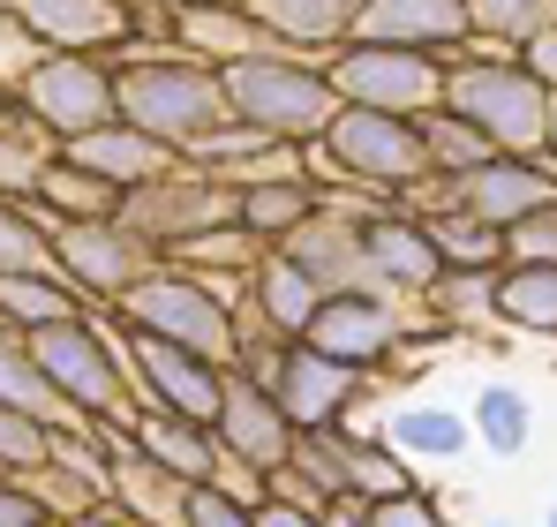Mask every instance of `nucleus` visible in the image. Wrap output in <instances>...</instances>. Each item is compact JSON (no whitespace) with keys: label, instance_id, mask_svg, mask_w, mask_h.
<instances>
[{"label":"nucleus","instance_id":"16","mask_svg":"<svg viewBox=\"0 0 557 527\" xmlns=\"http://www.w3.org/2000/svg\"><path fill=\"white\" fill-rule=\"evenodd\" d=\"M362 46H407V53H430V61H453L474 23H467V0H370L362 23H355Z\"/></svg>","mask_w":557,"mask_h":527},{"label":"nucleus","instance_id":"34","mask_svg":"<svg viewBox=\"0 0 557 527\" xmlns=\"http://www.w3.org/2000/svg\"><path fill=\"white\" fill-rule=\"evenodd\" d=\"M166 264H182V271L203 279V286H219L226 302H242V294H249V271L264 264V242H257L249 226H219V234H203V242L174 249Z\"/></svg>","mask_w":557,"mask_h":527},{"label":"nucleus","instance_id":"40","mask_svg":"<svg viewBox=\"0 0 557 527\" xmlns=\"http://www.w3.org/2000/svg\"><path fill=\"white\" fill-rule=\"evenodd\" d=\"M0 271H53V226L38 204L0 196Z\"/></svg>","mask_w":557,"mask_h":527},{"label":"nucleus","instance_id":"31","mask_svg":"<svg viewBox=\"0 0 557 527\" xmlns=\"http://www.w3.org/2000/svg\"><path fill=\"white\" fill-rule=\"evenodd\" d=\"M467 422H474V452H490V459H520V452L535 444V400H528L512 377H490V384H474Z\"/></svg>","mask_w":557,"mask_h":527},{"label":"nucleus","instance_id":"4","mask_svg":"<svg viewBox=\"0 0 557 527\" xmlns=\"http://www.w3.org/2000/svg\"><path fill=\"white\" fill-rule=\"evenodd\" d=\"M301 167L324 188H362V196H384V204H407L430 181V151H422L414 121L370 113V106H339V121L301 151Z\"/></svg>","mask_w":557,"mask_h":527},{"label":"nucleus","instance_id":"45","mask_svg":"<svg viewBox=\"0 0 557 527\" xmlns=\"http://www.w3.org/2000/svg\"><path fill=\"white\" fill-rule=\"evenodd\" d=\"M38 61H46V46H38V38L23 30V15L0 0V90H15L30 69H38Z\"/></svg>","mask_w":557,"mask_h":527},{"label":"nucleus","instance_id":"52","mask_svg":"<svg viewBox=\"0 0 557 527\" xmlns=\"http://www.w3.org/2000/svg\"><path fill=\"white\" fill-rule=\"evenodd\" d=\"M174 8H249V0H174Z\"/></svg>","mask_w":557,"mask_h":527},{"label":"nucleus","instance_id":"30","mask_svg":"<svg viewBox=\"0 0 557 527\" xmlns=\"http://www.w3.org/2000/svg\"><path fill=\"white\" fill-rule=\"evenodd\" d=\"M249 302L264 309V324H272L278 340H301L309 317H317V302H324V286L286 257V249H264V264L249 271Z\"/></svg>","mask_w":557,"mask_h":527},{"label":"nucleus","instance_id":"23","mask_svg":"<svg viewBox=\"0 0 557 527\" xmlns=\"http://www.w3.org/2000/svg\"><path fill=\"white\" fill-rule=\"evenodd\" d=\"M69 159H76V167H98L121 196L144 188V181H159L166 167H182V151H166L159 136H144V128H128V121H106V128H91V136H76Z\"/></svg>","mask_w":557,"mask_h":527},{"label":"nucleus","instance_id":"1","mask_svg":"<svg viewBox=\"0 0 557 527\" xmlns=\"http://www.w3.org/2000/svg\"><path fill=\"white\" fill-rule=\"evenodd\" d=\"M113 84H121V121L159 136L166 151H203L219 128H234V98L211 61H196L188 46H121L113 53Z\"/></svg>","mask_w":557,"mask_h":527},{"label":"nucleus","instance_id":"51","mask_svg":"<svg viewBox=\"0 0 557 527\" xmlns=\"http://www.w3.org/2000/svg\"><path fill=\"white\" fill-rule=\"evenodd\" d=\"M324 520H332V527H370V505H362V498H339Z\"/></svg>","mask_w":557,"mask_h":527},{"label":"nucleus","instance_id":"20","mask_svg":"<svg viewBox=\"0 0 557 527\" xmlns=\"http://www.w3.org/2000/svg\"><path fill=\"white\" fill-rule=\"evenodd\" d=\"M182 475H166L128 430H106V498L121 513H136L144 527H182Z\"/></svg>","mask_w":557,"mask_h":527},{"label":"nucleus","instance_id":"38","mask_svg":"<svg viewBox=\"0 0 557 527\" xmlns=\"http://www.w3.org/2000/svg\"><path fill=\"white\" fill-rule=\"evenodd\" d=\"M430 242H437V257L460 264V271H505V226L474 219L467 204H445V211H430Z\"/></svg>","mask_w":557,"mask_h":527},{"label":"nucleus","instance_id":"27","mask_svg":"<svg viewBox=\"0 0 557 527\" xmlns=\"http://www.w3.org/2000/svg\"><path fill=\"white\" fill-rule=\"evenodd\" d=\"M324 211V181L317 174H278V181H257V188H242V211H234V226H249L264 249L278 242H294L309 219Z\"/></svg>","mask_w":557,"mask_h":527},{"label":"nucleus","instance_id":"22","mask_svg":"<svg viewBox=\"0 0 557 527\" xmlns=\"http://www.w3.org/2000/svg\"><path fill=\"white\" fill-rule=\"evenodd\" d=\"M376 430L407 452V467H453V459L474 452V422H467V407H437V400H399V407H384Z\"/></svg>","mask_w":557,"mask_h":527},{"label":"nucleus","instance_id":"41","mask_svg":"<svg viewBox=\"0 0 557 527\" xmlns=\"http://www.w3.org/2000/svg\"><path fill=\"white\" fill-rule=\"evenodd\" d=\"M467 23H474V38L520 53L535 30H550V23H557V0H467Z\"/></svg>","mask_w":557,"mask_h":527},{"label":"nucleus","instance_id":"35","mask_svg":"<svg viewBox=\"0 0 557 527\" xmlns=\"http://www.w3.org/2000/svg\"><path fill=\"white\" fill-rule=\"evenodd\" d=\"M497 324L528 332V340H557V264H505L497 271Z\"/></svg>","mask_w":557,"mask_h":527},{"label":"nucleus","instance_id":"15","mask_svg":"<svg viewBox=\"0 0 557 527\" xmlns=\"http://www.w3.org/2000/svg\"><path fill=\"white\" fill-rule=\"evenodd\" d=\"M362 257H370V286L376 294H399V302H422L437 286V242H430V219L407 211V204H384L362 219Z\"/></svg>","mask_w":557,"mask_h":527},{"label":"nucleus","instance_id":"13","mask_svg":"<svg viewBox=\"0 0 557 527\" xmlns=\"http://www.w3.org/2000/svg\"><path fill=\"white\" fill-rule=\"evenodd\" d=\"M376 384L384 377L355 369V361H332V354L301 347V340L278 354V369H272V392H278V407H286L294 430H347V422H362V400H370Z\"/></svg>","mask_w":557,"mask_h":527},{"label":"nucleus","instance_id":"10","mask_svg":"<svg viewBox=\"0 0 557 527\" xmlns=\"http://www.w3.org/2000/svg\"><path fill=\"white\" fill-rule=\"evenodd\" d=\"M23 113H38L53 136H61V151L76 144V136H91L106 121H121V84H113V53H46L23 84L8 90Z\"/></svg>","mask_w":557,"mask_h":527},{"label":"nucleus","instance_id":"49","mask_svg":"<svg viewBox=\"0 0 557 527\" xmlns=\"http://www.w3.org/2000/svg\"><path fill=\"white\" fill-rule=\"evenodd\" d=\"M257 527H332V520H324V513H301V505H278V498H264Z\"/></svg>","mask_w":557,"mask_h":527},{"label":"nucleus","instance_id":"46","mask_svg":"<svg viewBox=\"0 0 557 527\" xmlns=\"http://www.w3.org/2000/svg\"><path fill=\"white\" fill-rule=\"evenodd\" d=\"M505 264H557V204L505 234Z\"/></svg>","mask_w":557,"mask_h":527},{"label":"nucleus","instance_id":"25","mask_svg":"<svg viewBox=\"0 0 557 527\" xmlns=\"http://www.w3.org/2000/svg\"><path fill=\"white\" fill-rule=\"evenodd\" d=\"M249 8L272 23L294 53L332 61V53L355 38V23H362V8H370V0H249Z\"/></svg>","mask_w":557,"mask_h":527},{"label":"nucleus","instance_id":"11","mask_svg":"<svg viewBox=\"0 0 557 527\" xmlns=\"http://www.w3.org/2000/svg\"><path fill=\"white\" fill-rule=\"evenodd\" d=\"M324 69H332L339 106H370V113H399V121H422L430 106H445V61L407 53V46H362V38H347Z\"/></svg>","mask_w":557,"mask_h":527},{"label":"nucleus","instance_id":"19","mask_svg":"<svg viewBox=\"0 0 557 527\" xmlns=\"http://www.w3.org/2000/svg\"><path fill=\"white\" fill-rule=\"evenodd\" d=\"M460 204L474 219H490V226H528L535 211H550L557 204V167L550 159H490V167H474L460 181Z\"/></svg>","mask_w":557,"mask_h":527},{"label":"nucleus","instance_id":"3","mask_svg":"<svg viewBox=\"0 0 557 527\" xmlns=\"http://www.w3.org/2000/svg\"><path fill=\"white\" fill-rule=\"evenodd\" d=\"M445 106L467 113L505 159H543L550 151V90L528 76V61L512 46L467 38L445 61Z\"/></svg>","mask_w":557,"mask_h":527},{"label":"nucleus","instance_id":"56","mask_svg":"<svg viewBox=\"0 0 557 527\" xmlns=\"http://www.w3.org/2000/svg\"><path fill=\"white\" fill-rule=\"evenodd\" d=\"M0 98H8V90H0Z\"/></svg>","mask_w":557,"mask_h":527},{"label":"nucleus","instance_id":"18","mask_svg":"<svg viewBox=\"0 0 557 527\" xmlns=\"http://www.w3.org/2000/svg\"><path fill=\"white\" fill-rule=\"evenodd\" d=\"M23 30L46 53H121L128 46V0H8Z\"/></svg>","mask_w":557,"mask_h":527},{"label":"nucleus","instance_id":"32","mask_svg":"<svg viewBox=\"0 0 557 527\" xmlns=\"http://www.w3.org/2000/svg\"><path fill=\"white\" fill-rule=\"evenodd\" d=\"M422 309H430V324H437L445 340H460V332H505V324H497V271H460V264H445L437 286L422 294Z\"/></svg>","mask_w":557,"mask_h":527},{"label":"nucleus","instance_id":"55","mask_svg":"<svg viewBox=\"0 0 557 527\" xmlns=\"http://www.w3.org/2000/svg\"><path fill=\"white\" fill-rule=\"evenodd\" d=\"M543 527H557V505H550V520H543Z\"/></svg>","mask_w":557,"mask_h":527},{"label":"nucleus","instance_id":"8","mask_svg":"<svg viewBox=\"0 0 557 527\" xmlns=\"http://www.w3.org/2000/svg\"><path fill=\"white\" fill-rule=\"evenodd\" d=\"M113 317H121L128 332H159V340H174V347L234 361V302H226L219 286H203L196 271H182V264H159Z\"/></svg>","mask_w":557,"mask_h":527},{"label":"nucleus","instance_id":"43","mask_svg":"<svg viewBox=\"0 0 557 527\" xmlns=\"http://www.w3.org/2000/svg\"><path fill=\"white\" fill-rule=\"evenodd\" d=\"M257 498H242L234 482H188L182 490V527H257Z\"/></svg>","mask_w":557,"mask_h":527},{"label":"nucleus","instance_id":"7","mask_svg":"<svg viewBox=\"0 0 557 527\" xmlns=\"http://www.w3.org/2000/svg\"><path fill=\"white\" fill-rule=\"evenodd\" d=\"M46 226H53V219H46ZM159 264L166 257H159L128 219H61V226H53V271H61L91 309H106V317H113Z\"/></svg>","mask_w":557,"mask_h":527},{"label":"nucleus","instance_id":"9","mask_svg":"<svg viewBox=\"0 0 557 527\" xmlns=\"http://www.w3.org/2000/svg\"><path fill=\"white\" fill-rule=\"evenodd\" d=\"M234 211H242V188L211 181L203 167H188V159H182V167H166L159 181H144V188L121 196V219H128L159 257H174V249H188V242L234 226Z\"/></svg>","mask_w":557,"mask_h":527},{"label":"nucleus","instance_id":"44","mask_svg":"<svg viewBox=\"0 0 557 527\" xmlns=\"http://www.w3.org/2000/svg\"><path fill=\"white\" fill-rule=\"evenodd\" d=\"M370 527H460L453 513H445V498L437 490H399V498H376L370 505Z\"/></svg>","mask_w":557,"mask_h":527},{"label":"nucleus","instance_id":"47","mask_svg":"<svg viewBox=\"0 0 557 527\" xmlns=\"http://www.w3.org/2000/svg\"><path fill=\"white\" fill-rule=\"evenodd\" d=\"M0 527H61V520L46 513V498L23 475H0Z\"/></svg>","mask_w":557,"mask_h":527},{"label":"nucleus","instance_id":"17","mask_svg":"<svg viewBox=\"0 0 557 527\" xmlns=\"http://www.w3.org/2000/svg\"><path fill=\"white\" fill-rule=\"evenodd\" d=\"M174 46H188L211 69H242V61H286L294 46L278 38L257 8H182L174 15ZM309 61V53H301Z\"/></svg>","mask_w":557,"mask_h":527},{"label":"nucleus","instance_id":"6","mask_svg":"<svg viewBox=\"0 0 557 527\" xmlns=\"http://www.w3.org/2000/svg\"><path fill=\"white\" fill-rule=\"evenodd\" d=\"M226 76V98H234V121L272 136V144H294L309 151L332 121H339V90H332V69L324 61H242V69H219Z\"/></svg>","mask_w":557,"mask_h":527},{"label":"nucleus","instance_id":"37","mask_svg":"<svg viewBox=\"0 0 557 527\" xmlns=\"http://www.w3.org/2000/svg\"><path fill=\"white\" fill-rule=\"evenodd\" d=\"M414 128H422V151H430V174H445V181H467L474 167H490V159H505V151H497V144H490V136H482V128L467 121V113H453V106H430V113H422Z\"/></svg>","mask_w":557,"mask_h":527},{"label":"nucleus","instance_id":"24","mask_svg":"<svg viewBox=\"0 0 557 527\" xmlns=\"http://www.w3.org/2000/svg\"><path fill=\"white\" fill-rule=\"evenodd\" d=\"M188 167H203L211 181H226V188H257V181H278V174H309L294 144H272V136L242 128V121L219 128L203 151H188Z\"/></svg>","mask_w":557,"mask_h":527},{"label":"nucleus","instance_id":"53","mask_svg":"<svg viewBox=\"0 0 557 527\" xmlns=\"http://www.w3.org/2000/svg\"><path fill=\"white\" fill-rule=\"evenodd\" d=\"M543 159L557 167V98H550V151H543Z\"/></svg>","mask_w":557,"mask_h":527},{"label":"nucleus","instance_id":"54","mask_svg":"<svg viewBox=\"0 0 557 527\" xmlns=\"http://www.w3.org/2000/svg\"><path fill=\"white\" fill-rule=\"evenodd\" d=\"M482 527H520V520H505V513H497V520H482Z\"/></svg>","mask_w":557,"mask_h":527},{"label":"nucleus","instance_id":"39","mask_svg":"<svg viewBox=\"0 0 557 527\" xmlns=\"http://www.w3.org/2000/svg\"><path fill=\"white\" fill-rule=\"evenodd\" d=\"M0 407H30V415H46V422H76V415L61 407V392L46 384V369H38L30 340L8 332V324H0Z\"/></svg>","mask_w":557,"mask_h":527},{"label":"nucleus","instance_id":"36","mask_svg":"<svg viewBox=\"0 0 557 527\" xmlns=\"http://www.w3.org/2000/svg\"><path fill=\"white\" fill-rule=\"evenodd\" d=\"M30 204H38L53 226H61V219H121V188L98 174V167H76L69 151L46 167V181H38V196H30Z\"/></svg>","mask_w":557,"mask_h":527},{"label":"nucleus","instance_id":"28","mask_svg":"<svg viewBox=\"0 0 557 527\" xmlns=\"http://www.w3.org/2000/svg\"><path fill=\"white\" fill-rule=\"evenodd\" d=\"M332 444H339V467H347V498H362V505L399 498V490H414V482H422V467H407V452L384 438V430H370V422L332 430Z\"/></svg>","mask_w":557,"mask_h":527},{"label":"nucleus","instance_id":"50","mask_svg":"<svg viewBox=\"0 0 557 527\" xmlns=\"http://www.w3.org/2000/svg\"><path fill=\"white\" fill-rule=\"evenodd\" d=\"M69 527H144V520H136V513H121V505L106 498V505H91V513H76Z\"/></svg>","mask_w":557,"mask_h":527},{"label":"nucleus","instance_id":"26","mask_svg":"<svg viewBox=\"0 0 557 527\" xmlns=\"http://www.w3.org/2000/svg\"><path fill=\"white\" fill-rule=\"evenodd\" d=\"M128 438L144 444L166 475H182V482H219V475H226V452H219V430H211V422H188V415H136Z\"/></svg>","mask_w":557,"mask_h":527},{"label":"nucleus","instance_id":"48","mask_svg":"<svg viewBox=\"0 0 557 527\" xmlns=\"http://www.w3.org/2000/svg\"><path fill=\"white\" fill-rule=\"evenodd\" d=\"M520 61H528V76L557 98V23H550V30H535V38L520 46Z\"/></svg>","mask_w":557,"mask_h":527},{"label":"nucleus","instance_id":"29","mask_svg":"<svg viewBox=\"0 0 557 527\" xmlns=\"http://www.w3.org/2000/svg\"><path fill=\"white\" fill-rule=\"evenodd\" d=\"M53 159H61V136H53L38 113H23L15 98H0V196L30 204Z\"/></svg>","mask_w":557,"mask_h":527},{"label":"nucleus","instance_id":"12","mask_svg":"<svg viewBox=\"0 0 557 527\" xmlns=\"http://www.w3.org/2000/svg\"><path fill=\"white\" fill-rule=\"evenodd\" d=\"M121 324V317H113ZM121 354H128V377H136V400L144 415H188V422H219V400H226V361L196 347H174L159 332H128L121 324Z\"/></svg>","mask_w":557,"mask_h":527},{"label":"nucleus","instance_id":"21","mask_svg":"<svg viewBox=\"0 0 557 527\" xmlns=\"http://www.w3.org/2000/svg\"><path fill=\"white\" fill-rule=\"evenodd\" d=\"M286 257L301 264L324 294H347V286H370V257H362V219L355 211H339V204H324L294 242H278Z\"/></svg>","mask_w":557,"mask_h":527},{"label":"nucleus","instance_id":"14","mask_svg":"<svg viewBox=\"0 0 557 527\" xmlns=\"http://www.w3.org/2000/svg\"><path fill=\"white\" fill-rule=\"evenodd\" d=\"M219 452H226V467H249V475H278L286 459H294V422H286V407H278V392L264 377H249V369H226V400H219Z\"/></svg>","mask_w":557,"mask_h":527},{"label":"nucleus","instance_id":"33","mask_svg":"<svg viewBox=\"0 0 557 527\" xmlns=\"http://www.w3.org/2000/svg\"><path fill=\"white\" fill-rule=\"evenodd\" d=\"M76 309H91L61 271H0V324L8 332H46V324H61V317H76Z\"/></svg>","mask_w":557,"mask_h":527},{"label":"nucleus","instance_id":"42","mask_svg":"<svg viewBox=\"0 0 557 527\" xmlns=\"http://www.w3.org/2000/svg\"><path fill=\"white\" fill-rule=\"evenodd\" d=\"M53 438H61V422L30 415V407H0V475H38L53 459Z\"/></svg>","mask_w":557,"mask_h":527},{"label":"nucleus","instance_id":"2","mask_svg":"<svg viewBox=\"0 0 557 527\" xmlns=\"http://www.w3.org/2000/svg\"><path fill=\"white\" fill-rule=\"evenodd\" d=\"M30 354L46 369V384L61 392V407L76 422H98V430H128L144 415L136 400V377H128V354H121V324L106 309H76L46 332H30Z\"/></svg>","mask_w":557,"mask_h":527},{"label":"nucleus","instance_id":"5","mask_svg":"<svg viewBox=\"0 0 557 527\" xmlns=\"http://www.w3.org/2000/svg\"><path fill=\"white\" fill-rule=\"evenodd\" d=\"M430 332H437V324H430L422 302H399V294H376V286H347V294H324V302H317L301 347L332 354V361H355V369H370V377H392V369L414 361V347H422Z\"/></svg>","mask_w":557,"mask_h":527}]
</instances>
